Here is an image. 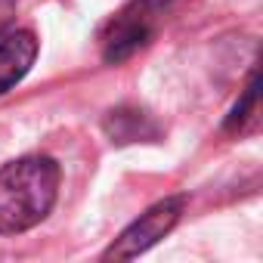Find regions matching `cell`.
Returning <instances> with one entry per match:
<instances>
[{"mask_svg": "<svg viewBox=\"0 0 263 263\" xmlns=\"http://www.w3.org/2000/svg\"><path fill=\"white\" fill-rule=\"evenodd\" d=\"M59 164L50 155H25L0 167V235H19L44 223L59 195Z\"/></svg>", "mask_w": 263, "mask_h": 263, "instance_id": "6da1fadb", "label": "cell"}, {"mask_svg": "<svg viewBox=\"0 0 263 263\" xmlns=\"http://www.w3.org/2000/svg\"><path fill=\"white\" fill-rule=\"evenodd\" d=\"M183 208H186L183 195H171V198L152 204L146 214H140V220H134L102 251V260H134V257H140L143 251H149L158 238H164L180 223Z\"/></svg>", "mask_w": 263, "mask_h": 263, "instance_id": "7a4b0ae2", "label": "cell"}, {"mask_svg": "<svg viewBox=\"0 0 263 263\" xmlns=\"http://www.w3.org/2000/svg\"><path fill=\"white\" fill-rule=\"evenodd\" d=\"M37 59V37L31 31H13L0 41V96L13 90Z\"/></svg>", "mask_w": 263, "mask_h": 263, "instance_id": "3957f363", "label": "cell"}, {"mask_svg": "<svg viewBox=\"0 0 263 263\" xmlns=\"http://www.w3.org/2000/svg\"><path fill=\"white\" fill-rule=\"evenodd\" d=\"M105 134L111 143H140V140H155L158 137V124L140 111V108H130V105H121V108H111L102 121Z\"/></svg>", "mask_w": 263, "mask_h": 263, "instance_id": "277c9868", "label": "cell"}, {"mask_svg": "<svg viewBox=\"0 0 263 263\" xmlns=\"http://www.w3.org/2000/svg\"><path fill=\"white\" fill-rule=\"evenodd\" d=\"M149 37V25L143 22H121L111 34V41L105 44V62H121L130 53H137Z\"/></svg>", "mask_w": 263, "mask_h": 263, "instance_id": "5b68a950", "label": "cell"}, {"mask_svg": "<svg viewBox=\"0 0 263 263\" xmlns=\"http://www.w3.org/2000/svg\"><path fill=\"white\" fill-rule=\"evenodd\" d=\"M254 108H257V78H251V81H248V87H245L241 99L235 102L232 115L226 118V130H229V134H235V130H241V127H245V121L251 118V111H254Z\"/></svg>", "mask_w": 263, "mask_h": 263, "instance_id": "8992f818", "label": "cell"}, {"mask_svg": "<svg viewBox=\"0 0 263 263\" xmlns=\"http://www.w3.org/2000/svg\"><path fill=\"white\" fill-rule=\"evenodd\" d=\"M16 16V0H0V34L7 31V25Z\"/></svg>", "mask_w": 263, "mask_h": 263, "instance_id": "52a82bcc", "label": "cell"}]
</instances>
